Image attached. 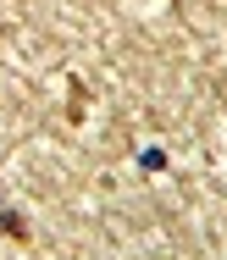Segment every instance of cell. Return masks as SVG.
<instances>
[{
	"label": "cell",
	"instance_id": "1",
	"mask_svg": "<svg viewBox=\"0 0 227 260\" xmlns=\"http://www.w3.org/2000/svg\"><path fill=\"white\" fill-rule=\"evenodd\" d=\"M0 233L17 238V244H28V216L22 210H0Z\"/></svg>",
	"mask_w": 227,
	"mask_h": 260
},
{
	"label": "cell",
	"instance_id": "2",
	"mask_svg": "<svg viewBox=\"0 0 227 260\" xmlns=\"http://www.w3.org/2000/svg\"><path fill=\"white\" fill-rule=\"evenodd\" d=\"M139 172H167V150H139Z\"/></svg>",
	"mask_w": 227,
	"mask_h": 260
}]
</instances>
